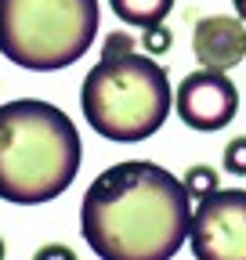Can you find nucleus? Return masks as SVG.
<instances>
[{"mask_svg":"<svg viewBox=\"0 0 246 260\" xmlns=\"http://www.w3.org/2000/svg\"><path fill=\"white\" fill-rule=\"evenodd\" d=\"M192 213L184 181L148 159H127L83 191L80 235L98 260H170L192 232Z\"/></svg>","mask_w":246,"mask_h":260,"instance_id":"nucleus-1","label":"nucleus"},{"mask_svg":"<svg viewBox=\"0 0 246 260\" xmlns=\"http://www.w3.org/2000/svg\"><path fill=\"white\" fill-rule=\"evenodd\" d=\"M80 130L51 102L18 98L0 105V199L40 206L66 191L80 174Z\"/></svg>","mask_w":246,"mask_h":260,"instance_id":"nucleus-2","label":"nucleus"},{"mask_svg":"<svg viewBox=\"0 0 246 260\" xmlns=\"http://www.w3.org/2000/svg\"><path fill=\"white\" fill-rule=\"evenodd\" d=\"M87 123L109 141H145L167 123L174 94L167 69L148 54L98 61L80 87Z\"/></svg>","mask_w":246,"mask_h":260,"instance_id":"nucleus-3","label":"nucleus"},{"mask_svg":"<svg viewBox=\"0 0 246 260\" xmlns=\"http://www.w3.org/2000/svg\"><path fill=\"white\" fill-rule=\"evenodd\" d=\"M98 0H0V54L29 73L80 61L98 37Z\"/></svg>","mask_w":246,"mask_h":260,"instance_id":"nucleus-4","label":"nucleus"},{"mask_svg":"<svg viewBox=\"0 0 246 260\" xmlns=\"http://www.w3.org/2000/svg\"><path fill=\"white\" fill-rule=\"evenodd\" d=\"M189 242L196 260H246V191L218 188L199 199Z\"/></svg>","mask_w":246,"mask_h":260,"instance_id":"nucleus-5","label":"nucleus"},{"mask_svg":"<svg viewBox=\"0 0 246 260\" xmlns=\"http://www.w3.org/2000/svg\"><path fill=\"white\" fill-rule=\"evenodd\" d=\"M174 105L184 126L192 130H225L239 112V90L218 69H199L181 80Z\"/></svg>","mask_w":246,"mask_h":260,"instance_id":"nucleus-6","label":"nucleus"},{"mask_svg":"<svg viewBox=\"0 0 246 260\" xmlns=\"http://www.w3.org/2000/svg\"><path fill=\"white\" fill-rule=\"evenodd\" d=\"M192 51L203 69L228 73L246 58V22L228 15H206L196 22L192 32Z\"/></svg>","mask_w":246,"mask_h":260,"instance_id":"nucleus-7","label":"nucleus"},{"mask_svg":"<svg viewBox=\"0 0 246 260\" xmlns=\"http://www.w3.org/2000/svg\"><path fill=\"white\" fill-rule=\"evenodd\" d=\"M109 8L127 22V25H163V18L170 15L174 0H109Z\"/></svg>","mask_w":246,"mask_h":260,"instance_id":"nucleus-8","label":"nucleus"},{"mask_svg":"<svg viewBox=\"0 0 246 260\" xmlns=\"http://www.w3.org/2000/svg\"><path fill=\"white\" fill-rule=\"evenodd\" d=\"M184 188H189L192 199H206L210 191H218V174H213V167H192L184 174Z\"/></svg>","mask_w":246,"mask_h":260,"instance_id":"nucleus-9","label":"nucleus"},{"mask_svg":"<svg viewBox=\"0 0 246 260\" xmlns=\"http://www.w3.org/2000/svg\"><path fill=\"white\" fill-rule=\"evenodd\" d=\"M127 54H134V40H131V32H109V37H105V47H102V61L127 58Z\"/></svg>","mask_w":246,"mask_h":260,"instance_id":"nucleus-10","label":"nucleus"},{"mask_svg":"<svg viewBox=\"0 0 246 260\" xmlns=\"http://www.w3.org/2000/svg\"><path fill=\"white\" fill-rule=\"evenodd\" d=\"M225 170L246 177V138L228 141V148H225Z\"/></svg>","mask_w":246,"mask_h":260,"instance_id":"nucleus-11","label":"nucleus"},{"mask_svg":"<svg viewBox=\"0 0 246 260\" xmlns=\"http://www.w3.org/2000/svg\"><path fill=\"white\" fill-rule=\"evenodd\" d=\"M141 47H145L148 54H163V51L170 47V32H167L163 25H148L145 37H141Z\"/></svg>","mask_w":246,"mask_h":260,"instance_id":"nucleus-12","label":"nucleus"},{"mask_svg":"<svg viewBox=\"0 0 246 260\" xmlns=\"http://www.w3.org/2000/svg\"><path fill=\"white\" fill-rule=\"evenodd\" d=\"M33 260H76V253H73L69 246H58V242H51V246H40Z\"/></svg>","mask_w":246,"mask_h":260,"instance_id":"nucleus-13","label":"nucleus"},{"mask_svg":"<svg viewBox=\"0 0 246 260\" xmlns=\"http://www.w3.org/2000/svg\"><path fill=\"white\" fill-rule=\"evenodd\" d=\"M232 4H235V11H239V18L246 22V0H232Z\"/></svg>","mask_w":246,"mask_h":260,"instance_id":"nucleus-14","label":"nucleus"},{"mask_svg":"<svg viewBox=\"0 0 246 260\" xmlns=\"http://www.w3.org/2000/svg\"><path fill=\"white\" fill-rule=\"evenodd\" d=\"M0 260H4V239H0Z\"/></svg>","mask_w":246,"mask_h":260,"instance_id":"nucleus-15","label":"nucleus"}]
</instances>
